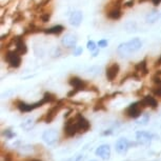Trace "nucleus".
<instances>
[{"mask_svg":"<svg viewBox=\"0 0 161 161\" xmlns=\"http://www.w3.org/2000/svg\"><path fill=\"white\" fill-rule=\"evenodd\" d=\"M132 5H134V1H128L125 3V7H132Z\"/></svg>","mask_w":161,"mask_h":161,"instance_id":"nucleus-34","label":"nucleus"},{"mask_svg":"<svg viewBox=\"0 0 161 161\" xmlns=\"http://www.w3.org/2000/svg\"><path fill=\"white\" fill-rule=\"evenodd\" d=\"M82 13L80 11H76V12L72 13L71 17H69V23L74 26H79L82 22Z\"/></svg>","mask_w":161,"mask_h":161,"instance_id":"nucleus-13","label":"nucleus"},{"mask_svg":"<svg viewBox=\"0 0 161 161\" xmlns=\"http://www.w3.org/2000/svg\"><path fill=\"white\" fill-rule=\"evenodd\" d=\"M78 132V127L76 124V120L75 118H72L66 121L65 125H64V133L68 137H73Z\"/></svg>","mask_w":161,"mask_h":161,"instance_id":"nucleus-6","label":"nucleus"},{"mask_svg":"<svg viewBox=\"0 0 161 161\" xmlns=\"http://www.w3.org/2000/svg\"><path fill=\"white\" fill-rule=\"evenodd\" d=\"M77 42H78V39H77L76 35L71 33L65 34L62 37V40H61V43L66 49H74L77 45Z\"/></svg>","mask_w":161,"mask_h":161,"instance_id":"nucleus-5","label":"nucleus"},{"mask_svg":"<svg viewBox=\"0 0 161 161\" xmlns=\"http://www.w3.org/2000/svg\"><path fill=\"white\" fill-rule=\"evenodd\" d=\"M82 53H83V49L81 47H78V45H76V47H74V50H73L74 56H80Z\"/></svg>","mask_w":161,"mask_h":161,"instance_id":"nucleus-27","label":"nucleus"},{"mask_svg":"<svg viewBox=\"0 0 161 161\" xmlns=\"http://www.w3.org/2000/svg\"><path fill=\"white\" fill-rule=\"evenodd\" d=\"M16 51H17L20 55L25 54L26 51H28V49H26V45H25V41H23L22 39L18 38L17 40H16Z\"/></svg>","mask_w":161,"mask_h":161,"instance_id":"nucleus-21","label":"nucleus"},{"mask_svg":"<svg viewBox=\"0 0 161 161\" xmlns=\"http://www.w3.org/2000/svg\"><path fill=\"white\" fill-rule=\"evenodd\" d=\"M159 16H160V14L157 10H152L151 12L146 15L145 20L147 23H151L152 25V23H155L158 19H159Z\"/></svg>","mask_w":161,"mask_h":161,"instance_id":"nucleus-19","label":"nucleus"},{"mask_svg":"<svg viewBox=\"0 0 161 161\" xmlns=\"http://www.w3.org/2000/svg\"><path fill=\"white\" fill-rule=\"evenodd\" d=\"M142 109H143V105H142L141 101H137V102L130 104V106L125 111V114L130 118H138L141 115Z\"/></svg>","mask_w":161,"mask_h":161,"instance_id":"nucleus-2","label":"nucleus"},{"mask_svg":"<svg viewBox=\"0 0 161 161\" xmlns=\"http://www.w3.org/2000/svg\"><path fill=\"white\" fill-rule=\"evenodd\" d=\"M87 49L90 51L91 53H93L94 51H96L98 49V43H96V42L93 41V40H90V41H87Z\"/></svg>","mask_w":161,"mask_h":161,"instance_id":"nucleus-23","label":"nucleus"},{"mask_svg":"<svg viewBox=\"0 0 161 161\" xmlns=\"http://www.w3.org/2000/svg\"><path fill=\"white\" fill-rule=\"evenodd\" d=\"M42 139H43L47 144H53L57 141L58 134L55 130H47L45 131L43 135H42Z\"/></svg>","mask_w":161,"mask_h":161,"instance_id":"nucleus-10","label":"nucleus"},{"mask_svg":"<svg viewBox=\"0 0 161 161\" xmlns=\"http://www.w3.org/2000/svg\"><path fill=\"white\" fill-rule=\"evenodd\" d=\"M32 125H33V119H32V118H29V119L25 120V122L22 123V127L25 128V130H29V128L32 127Z\"/></svg>","mask_w":161,"mask_h":161,"instance_id":"nucleus-25","label":"nucleus"},{"mask_svg":"<svg viewBox=\"0 0 161 161\" xmlns=\"http://www.w3.org/2000/svg\"><path fill=\"white\" fill-rule=\"evenodd\" d=\"M75 120H76V124L77 127H78V132L84 133L90 130L91 127L90 121L84 116H82L81 114H77V116L75 117Z\"/></svg>","mask_w":161,"mask_h":161,"instance_id":"nucleus-4","label":"nucleus"},{"mask_svg":"<svg viewBox=\"0 0 161 161\" xmlns=\"http://www.w3.org/2000/svg\"><path fill=\"white\" fill-rule=\"evenodd\" d=\"M153 93H154L156 96L161 97V85H158L157 87H155L154 90H153Z\"/></svg>","mask_w":161,"mask_h":161,"instance_id":"nucleus-29","label":"nucleus"},{"mask_svg":"<svg viewBox=\"0 0 161 161\" xmlns=\"http://www.w3.org/2000/svg\"><path fill=\"white\" fill-rule=\"evenodd\" d=\"M63 29H64L63 25H57L52 26V28L45 29H44V33H47V34H53V35H59L60 33H62Z\"/></svg>","mask_w":161,"mask_h":161,"instance_id":"nucleus-20","label":"nucleus"},{"mask_svg":"<svg viewBox=\"0 0 161 161\" xmlns=\"http://www.w3.org/2000/svg\"><path fill=\"white\" fill-rule=\"evenodd\" d=\"M25 161H41L39 159H29V160H25Z\"/></svg>","mask_w":161,"mask_h":161,"instance_id":"nucleus-36","label":"nucleus"},{"mask_svg":"<svg viewBox=\"0 0 161 161\" xmlns=\"http://www.w3.org/2000/svg\"><path fill=\"white\" fill-rule=\"evenodd\" d=\"M152 2H153V4H154L155 7H158V5L161 3V0H152Z\"/></svg>","mask_w":161,"mask_h":161,"instance_id":"nucleus-32","label":"nucleus"},{"mask_svg":"<svg viewBox=\"0 0 161 161\" xmlns=\"http://www.w3.org/2000/svg\"><path fill=\"white\" fill-rule=\"evenodd\" d=\"M3 134L7 137V138H13V137L15 136V134L11 132V130H5V132H4Z\"/></svg>","mask_w":161,"mask_h":161,"instance_id":"nucleus-30","label":"nucleus"},{"mask_svg":"<svg viewBox=\"0 0 161 161\" xmlns=\"http://www.w3.org/2000/svg\"><path fill=\"white\" fill-rule=\"evenodd\" d=\"M98 55H99V49H97L96 51H94V52L92 53V56H93V57H97Z\"/></svg>","mask_w":161,"mask_h":161,"instance_id":"nucleus-33","label":"nucleus"},{"mask_svg":"<svg viewBox=\"0 0 161 161\" xmlns=\"http://www.w3.org/2000/svg\"><path fill=\"white\" fill-rule=\"evenodd\" d=\"M88 73H90V75H92V76H96V75L100 73V68L99 66H92V68L88 69Z\"/></svg>","mask_w":161,"mask_h":161,"instance_id":"nucleus-26","label":"nucleus"},{"mask_svg":"<svg viewBox=\"0 0 161 161\" xmlns=\"http://www.w3.org/2000/svg\"><path fill=\"white\" fill-rule=\"evenodd\" d=\"M128 47L131 49V52L135 53L137 51H139L142 47V42L139 38H133L132 40L128 41Z\"/></svg>","mask_w":161,"mask_h":161,"instance_id":"nucleus-17","label":"nucleus"},{"mask_svg":"<svg viewBox=\"0 0 161 161\" xmlns=\"http://www.w3.org/2000/svg\"><path fill=\"white\" fill-rule=\"evenodd\" d=\"M5 61L9 63L10 66L17 69L21 64V56L17 51H9L5 54Z\"/></svg>","mask_w":161,"mask_h":161,"instance_id":"nucleus-1","label":"nucleus"},{"mask_svg":"<svg viewBox=\"0 0 161 161\" xmlns=\"http://www.w3.org/2000/svg\"><path fill=\"white\" fill-rule=\"evenodd\" d=\"M136 139L138 141V143L140 144H150L152 141V135L147 132H144V131H139L136 134Z\"/></svg>","mask_w":161,"mask_h":161,"instance_id":"nucleus-11","label":"nucleus"},{"mask_svg":"<svg viewBox=\"0 0 161 161\" xmlns=\"http://www.w3.org/2000/svg\"><path fill=\"white\" fill-rule=\"evenodd\" d=\"M43 100L45 101V103H49V102H53V101H55L56 100V98H55V96L53 95V94H51V93H45L44 95H43Z\"/></svg>","mask_w":161,"mask_h":161,"instance_id":"nucleus-24","label":"nucleus"},{"mask_svg":"<svg viewBox=\"0 0 161 161\" xmlns=\"http://www.w3.org/2000/svg\"><path fill=\"white\" fill-rule=\"evenodd\" d=\"M117 53L121 56H128L130 54H132L131 52V49L128 47V42H123V43H120L119 47H117Z\"/></svg>","mask_w":161,"mask_h":161,"instance_id":"nucleus-18","label":"nucleus"},{"mask_svg":"<svg viewBox=\"0 0 161 161\" xmlns=\"http://www.w3.org/2000/svg\"><path fill=\"white\" fill-rule=\"evenodd\" d=\"M157 65H161V55H160L159 59L157 60Z\"/></svg>","mask_w":161,"mask_h":161,"instance_id":"nucleus-35","label":"nucleus"},{"mask_svg":"<svg viewBox=\"0 0 161 161\" xmlns=\"http://www.w3.org/2000/svg\"><path fill=\"white\" fill-rule=\"evenodd\" d=\"M128 147H130V142L125 138L118 139V141L116 142V151L121 155H124L127 152Z\"/></svg>","mask_w":161,"mask_h":161,"instance_id":"nucleus-12","label":"nucleus"},{"mask_svg":"<svg viewBox=\"0 0 161 161\" xmlns=\"http://www.w3.org/2000/svg\"><path fill=\"white\" fill-rule=\"evenodd\" d=\"M141 103L142 105H143V107L151 106L152 109H157L158 106V101L155 99V97H153V96H145V97L141 100Z\"/></svg>","mask_w":161,"mask_h":161,"instance_id":"nucleus-14","label":"nucleus"},{"mask_svg":"<svg viewBox=\"0 0 161 161\" xmlns=\"http://www.w3.org/2000/svg\"><path fill=\"white\" fill-rule=\"evenodd\" d=\"M91 161H96V160H91Z\"/></svg>","mask_w":161,"mask_h":161,"instance_id":"nucleus-38","label":"nucleus"},{"mask_svg":"<svg viewBox=\"0 0 161 161\" xmlns=\"http://www.w3.org/2000/svg\"><path fill=\"white\" fill-rule=\"evenodd\" d=\"M121 15H122V13H121V10L119 9V7H113V9H111L109 12H107V17L112 20L120 19V18H121Z\"/></svg>","mask_w":161,"mask_h":161,"instance_id":"nucleus-16","label":"nucleus"},{"mask_svg":"<svg viewBox=\"0 0 161 161\" xmlns=\"http://www.w3.org/2000/svg\"><path fill=\"white\" fill-rule=\"evenodd\" d=\"M60 109H61V103L60 104H57L56 106L52 107V109H51L50 111L47 112V116H45V119H44L45 122H47V123L52 122L53 120H54V118L56 117V115H57V113L60 111Z\"/></svg>","mask_w":161,"mask_h":161,"instance_id":"nucleus-15","label":"nucleus"},{"mask_svg":"<svg viewBox=\"0 0 161 161\" xmlns=\"http://www.w3.org/2000/svg\"><path fill=\"white\" fill-rule=\"evenodd\" d=\"M125 29H127V31L128 33H132V32H135L137 29V25L135 21H127V23H125Z\"/></svg>","mask_w":161,"mask_h":161,"instance_id":"nucleus-22","label":"nucleus"},{"mask_svg":"<svg viewBox=\"0 0 161 161\" xmlns=\"http://www.w3.org/2000/svg\"><path fill=\"white\" fill-rule=\"evenodd\" d=\"M69 83L74 87V90L76 91V92H78V91H83L84 88H87V82L76 76L71 77L69 80Z\"/></svg>","mask_w":161,"mask_h":161,"instance_id":"nucleus-8","label":"nucleus"},{"mask_svg":"<svg viewBox=\"0 0 161 161\" xmlns=\"http://www.w3.org/2000/svg\"><path fill=\"white\" fill-rule=\"evenodd\" d=\"M13 160V157L11 154H7L5 155V161H12Z\"/></svg>","mask_w":161,"mask_h":161,"instance_id":"nucleus-31","label":"nucleus"},{"mask_svg":"<svg viewBox=\"0 0 161 161\" xmlns=\"http://www.w3.org/2000/svg\"><path fill=\"white\" fill-rule=\"evenodd\" d=\"M111 133H112L111 131H109V132H105V133H104V135H110Z\"/></svg>","mask_w":161,"mask_h":161,"instance_id":"nucleus-37","label":"nucleus"},{"mask_svg":"<svg viewBox=\"0 0 161 161\" xmlns=\"http://www.w3.org/2000/svg\"><path fill=\"white\" fill-rule=\"evenodd\" d=\"M98 47H102V49H104V47H107V40L105 39H101L98 41Z\"/></svg>","mask_w":161,"mask_h":161,"instance_id":"nucleus-28","label":"nucleus"},{"mask_svg":"<svg viewBox=\"0 0 161 161\" xmlns=\"http://www.w3.org/2000/svg\"><path fill=\"white\" fill-rule=\"evenodd\" d=\"M96 155L103 160L110 159V156H111V147H110L109 144L100 145L97 150H96Z\"/></svg>","mask_w":161,"mask_h":161,"instance_id":"nucleus-9","label":"nucleus"},{"mask_svg":"<svg viewBox=\"0 0 161 161\" xmlns=\"http://www.w3.org/2000/svg\"><path fill=\"white\" fill-rule=\"evenodd\" d=\"M43 104H45V101L42 99L41 101H38V102L36 103H32V104H28L25 102H22V101H17V103H16V106H17V109L19 110L20 112H32L34 111V110L38 109V107L42 106Z\"/></svg>","mask_w":161,"mask_h":161,"instance_id":"nucleus-3","label":"nucleus"},{"mask_svg":"<svg viewBox=\"0 0 161 161\" xmlns=\"http://www.w3.org/2000/svg\"><path fill=\"white\" fill-rule=\"evenodd\" d=\"M119 64L118 63H112L111 65H109L106 68V71H105V76H106V79L109 81H113L115 78L117 77L118 73H119Z\"/></svg>","mask_w":161,"mask_h":161,"instance_id":"nucleus-7","label":"nucleus"}]
</instances>
